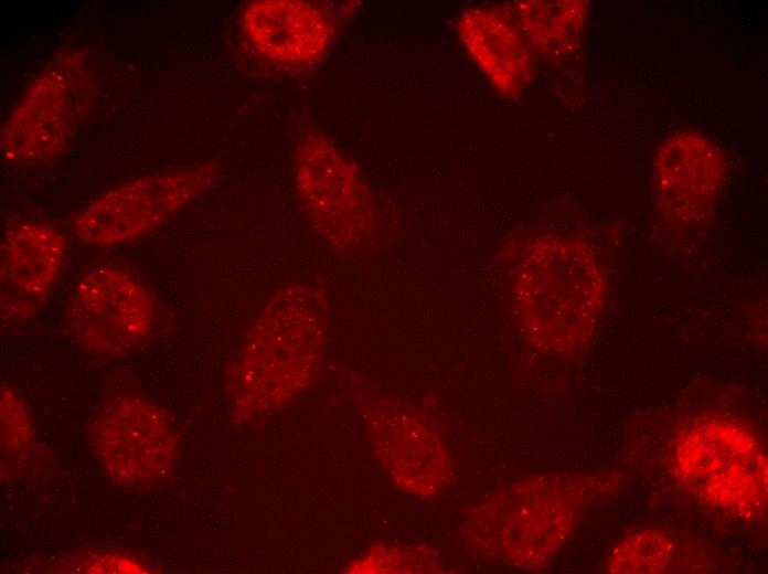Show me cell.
<instances>
[{
    "mask_svg": "<svg viewBox=\"0 0 768 574\" xmlns=\"http://www.w3.org/2000/svg\"><path fill=\"white\" fill-rule=\"evenodd\" d=\"M674 470L695 497L744 519L760 517L767 501V458L756 438L721 419L700 423L676 442Z\"/></svg>",
    "mask_w": 768,
    "mask_h": 574,
    "instance_id": "cell-3",
    "label": "cell"
},
{
    "mask_svg": "<svg viewBox=\"0 0 768 574\" xmlns=\"http://www.w3.org/2000/svg\"><path fill=\"white\" fill-rule=\"evenodd\" d=\"M153 301L128 269L100 265L76 284L67 307V325L87 348L107 355L128 352L150 333Z\"/></svg>",
    "mask_w": 768,
    "mask_h": 574,
    "instance_id": "cell-6",
    "label": "cell"
},
{
    "mask_svg": "<svg viewBox=\"0 0 768 574\" xmlns=\"http://www.w3.org/2000/svg\"><path fill=\"white\" fill-rule=\"evenodd\" d=\"M243 23L262 54L287 64L316 60L327 49L331 35L324 15L305 1H255L246 8Z\"/></svg>",
    "mask_w": 768,
    "mask_h": 574,
    "instance_id": "cell-12",
    "label": "cell"
},
{
    "mask_svg": "<svg viewBox=\"0 0 768 574\" xmlns=\"http://www.w3.org/2000/svg\"><path fill=\"white\" fill-rule=\"evenodd\" d=\"M461 41L499 92L514 96L531 77L530 55L516 28L492 10H469L458 22Z\"/></svg>",
    "mask_w": 768,
    "mask_h": 574,
    "instance_id": "cell-13",
    "label": "cell"
},
{
    "mask_svg": "<svg viewBox=\"0 0 768 574\" xmlns=\"http://www.w3.org/2000/svg\"><path fill=\"white\" fill-rule=\"evenodd\" d=\"M76 74L68 59L33 82L3 126L1 148L8 159L40 160L66 145L81 103Z\"/></svg>",
    "mask_w": 768,
    "mask_h": 574,
    "instance_id": "cell-7",
    "label": "cell"
},
{
    "mask_svg": "<svg viewBox=\"0 0 768 574\" xmlns=\"http://www.w3.org/2000/svg\"><path fill=\"white\" fill-rule=\"evenodd\" d=\"M95 449L107 471L128 483L149 481L172 460V435L160 410L139 397H125L100 415Z\"/></svg>",
    "mask_w": 768,
    "mask_h": 574,
    "instance_id": "cell-9",
    "label": "cell"
},
{
    "mask_svg": "<svg viewBox=\"0 0 768 574\" xmlns=\"http://www.w3.org/2000/svg\"><path fill=\"white\" fill-rule=\"evenodd\" d=\"M673 553V543L660 530H642L621 540L609 555L607 571L617 574L663 572Z\"/></svg>",
    "mask_w": 768,
    "mask_h": 574,
    "instance_id": "cell-15",
    "label": "cell"
},
{
    "mask_svg": "<svg viewBox=\"0 0 768 574\" xmlns=\"http://www.w3.org/2000/svg\"><path fill=\"white\" fill-rule=\"evenodd\" d=\"M326 305L320 289L303 285L285 286L270 298L238 364V405L282 403L308 385L318 365Z\"/></svg>",
    "mask_w": 768,
    "mask_h": 574,
    "instance_id": "cell-2",
    "label": "cell"
},
{
    "mask_svg": "<svg viewBox=\"0 0 768 574\" xmlns=\"http://www.w3.org/2000/svg\"><path fill=\"white\" fill-rule=\"evenodd\" d=\"M516 298L531 340L544 350L570 352L593 332L602 279L595 259L580 244L542 240L518 267Z\"/></svg>",
    "mask_w": 768,
    "mask_h": 574,
    "instance_id": "cell-1",
    "label": "cell"
},
{
    "mask_svg": "<svg viewBox=\"0 0 768 574\" xmlns=\"http://www.w3.org/2000/svg\"><path fill=\"white\" fill-rule=\"evenodd\" d=\"M65 242L55 228L23 222L4 234L1 246V304L8 315H28L53 288Z\"/></svg>",
    "mask_w": 768,
    "mask_h": 574,
    "instance_id": "cell-11",
    "label": "cell"
},
{
    "mask_svg": "<svg viewBox=\"0 0 768 574\" xmlns=\"http://www.w3.org/2000/svg\"><path fill=\"white\" fill-rule=\"evenodd\" d=\"M297 185L317 228L334 245H348L359 234L367 211L356 172L324 138L308 136L297 157Z\"/></svg>",
    "mask_w": 768,
    "mask_h": 574,
    "instance_id": "cell-8",
    "label": "cell"
},
{
    "mask_svg": "<svg viewBox=\"0 0 768 574\" xmlns=\"http://www.w3.org/2000/svg\"><path fill=\"white\" fill-rule=\"evenodd\" d=\"M578 495L548 476L505 489L478 508L472 527L480 545L509 562L535 568L562 546L573 528Z\"/></svg>",
    "mask_w": 768,
    "mask_h": 574,
    "instance_id": "cell-4",
    "label": "cell"
},
{
    "mask_svg": "<svg viewBox=\"0 0 768 574\" xmlns=\"http://www.w3.org/2000/svg\"><path fill=\"white\" fill-rule=\"evenodd\" d=\"M2 438L13 431L6 444L12 449L25 446L30 438V425L20 401L6 387L1 392Z\"/></svg>",
    "mask_w": 768,
    "mask_h": 574,
    "instance_id": "cell-16",
    "label": "cell"
},
{
    "mask_svg": "<svg viewBox=\"0 0 768 574\" xmlns=\"http://www.w3.org/2000/svg\"><path fill=\"white\" fill-rule=\"evenodd\" d=\"M718 150L695 134H678L657 155L654 182L661 209L679 222L700 219L714 204L723 184Z\"/></svg>",
    "mask_w": 768,
    "mask_h": 574,
    "instance_id": "cell-10",
    "label": "cell"
},
{
    "mask_svg": "<svg viewBox=\"0 0 768 574\" xmlns=\"http://www.w3.org/2000/svg\"><path fill=\"white\" fill-rule=\"evenodd\" d=\"M582 2H532L523 4L519 23L540 50L561 49L578 32L585 17Z\"/></svg>",
    "mask_w": 768,
    "mask_h": 574,
    "instance_id": "cell-14",
    "label": "cell"
},
{
    "mask_svg": "<svg viewBox=\"0 0 768 574\" xmlns=\"http://www.w3.org/2000/svg\"><path fill=\"white\" fill-rule=\"evenodd\" d=\"M210 164L145 177L109 191L76 215L74 233L94 245L142 236L185 206L212 181Z\"/></svg>",
    "mask_w": 768,
    "mask_h": 574,
    "instance_id": "cell-5",
    "label": "cell"
}]
</instances>
